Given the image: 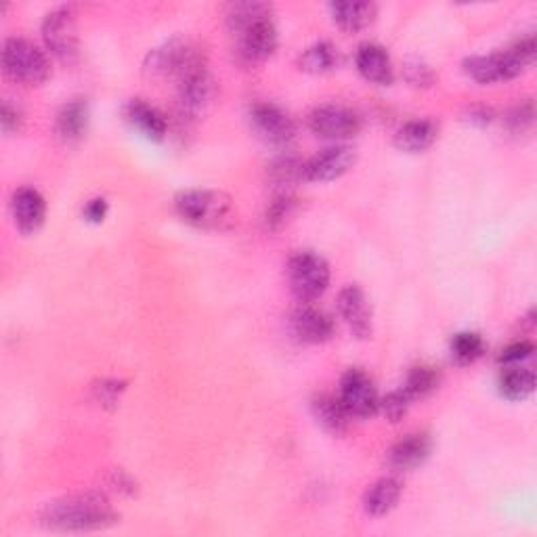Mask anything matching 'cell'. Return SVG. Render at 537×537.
I'll return each instance as SVG.
<instances>
[{"label": "cell", "instance_id": "21", "mask_svg": "<svg viewBox=\"0 0 537 537\" xmlns=\"http://www.w3.org/2000/svg\"><path fill=\"white\" fill-rule=\"evenodd\" d=\"M439 126L431 118H416L403 122L395 133V145L401 152L407 154H420L424 149L431 147L437 141Z\"/></svg>", "mask_w": 537, "mask_h": 537}, {"label": "cell", "instance_id": "9", "mask_svg": "<svg viewBox=\"0 0 537 537\" xmlns=\"http://www.w3.org/2000/svg\"><path fill=\"white\" fill-rule=\"evenodd\" d=\"M338 397L353 418H372L380 407L376 384L361 368H351L342 374Z\"/></svg>", "mask_w": 537, "mask_h": 537}, {"label": "cell", "instance_id": "18", "mask_svg": "<svg viewBox=\"0 0 537 537\" xmlns=\"http://www.w3.org/2000/svg\"><path fill=\"white\" fill-rule=\"evenodd\" d=\"M355 66L365 80L380 84V87H389L395 80L391 55L378 42H363L357 47Z\"/></svg>", "mask_w": 537, "mask_h": 537}, {"label": "cell", "instance_id": "32", "mask_svg": "<svg viewBox=\"0 0 537 537\" xmlns=\"http://www.w3.org/2000/svg\"><path fill=\"white\" fill-rule=\"evenodd\" d=\"M403 78L407 84H412V87H416V89L433 87L435 80H437L431 66H428V63H424L418 57H410L403 63Z\"/></svg>", "mask_w": 537, "mask_h": 537}, {"label": "cell", "instance_id": "23", "mask_svg": "<svg viewBox=\"0 0 537 537\" xmlns=\"http://www.w3.org/2000/svg\"><path fill=\"white\" fill-rule=\"evenodd\" d=\"M330 13L342 30L359 32L374 21L376 5L368 0H336V3H330Z\"/></svg>", "mask_w": 537, "mask_h": 537}, {"label": "cell", "instance_id": "24", "mask_svg": "<svg viewBox=\"0 0 537 537\" xmlns=\"http://www.w3.org/2000/svg\"><path fill=\"white\" fill-rule=\"evenodd\" d=\"M89 128V103L84 99H72L61 105L55 120V131L63 141H78Z\"/></svg>", "mask_w": 537, "mask_h": 537}, {"label": "cell", "instance_id": "34", "mask_svg": "<svg viewBox=\"0 0 537 537\" xmlns=\"http://www.w3.org/2000/svg\"><path fill=\"white\" fill-rule=\"evenodd\" d=\"M410 405H412V399L405 395L403 389H397V391H391L389 395H384L380 399L378 410L384 414L386 420L395 424V422L405 418L407 410H410Z\"/></svg>", "mask_w": 537, "mask_h": 537}, {"label": "cell", "instance_id": "33", "mask_svg": "<svg viewBox=\"0 0 537 537\" xmlns=\"http://www.w3.org/2000/svg\"><path fill=\"white\" fill-rule=\"evenodd\" d=\"M124 391H126V380H118V378H103L91 386L93 399L101 407H116Z\"/></svg>", "mask_w": 537, "mask_h": 537}, {"label": "cell", "instance_id": "37", "mask_svg": "<svg viewBox=\"0 0 537 537\" xmlns=\"http://www.w3.org/2000/svg\"><path fill=\"white\" fill-rule=\"evenodd\" d=\"M0 124H3V131L7 135L17 133L21 124H24V114H21L19 107L11 105L9 101H3V110H0Z\"/></svg>", "mask_w": 537, "mask_h": 537}, {"label": "cell", "instance_id": "8", "mask_svg": "<svg viewBox=\"0 0 537 537\" xmlns=\"http://www.w3.org/2000/svg\"><path fill=\"white\" fill-rule=\"evenodd\" d=\"M42 40L47 51L63 63H74L80 53L76 11L72 5H59L42 19Z\"/></svg>", "mask_w": 537, "mask_h": 537}, {"label": "cell", "instance_id": "3", "mask_svg": "<svg viewBox=\"0 0 537 537\" xmlns=\"http://www.w3.org/2000/svg\"><path fill=\"white\" fill-rule=\"evenodd\" d=\"M535 59V36L527 34L514 40L510 47L489 53V55H472L464 59V72L481 84H493L517 78L523 74Z\"/></svg>", "mask_w": 537, "mask_h": 537}, {"label": "cell", "instance_id": "39", "mask_svg": "<svg viewBox=\"0 0 537 537\" xmlns=\"http://www.w3.org/2000/svg\"><path fill=\"white\" fill-rule=\"evenodd\" d=\"M491 120H493V110H489V107H475V110H470V122L485 126Z\"/></svg>", "mask_w": 537, "mask_h": 537}, {"label": "cell", "instance_id": "27", "mask_svg": "<svg viewBox=\"0 0 537 537\" xmlns=\"http://www.w3.org/2000/svg\"><path fill=\"white\" fill-rule=\"evenodd\" d=\"M439 384H441V372L437 368H433V365H416V368L407 372L401 389L414 401L435 393L439 389Z\"/></svg>", "mask_w": 537, "mask_h": 537}, {"label": "cell", "instance_id": "22", "mask_svg": "<svg viewBox=\"0 0 537 537\" xmlns=\"http://www.w3.org/2000/svg\"><path fill=\"white\" fill-rule=\"evenodd\" d=\"M401 491H403V485L397 477H382L368 491H365L363 510L374 519L386 517V514L397 506Z\"/></svg>", "mask_w": 537, "mask_h": 537}, {"label": "cell", "instance_id": "35", "mask_svg": "<svg viewBox=\"0 0 537 537\" xmlns=\"http://www.w3.org/2000/svg\"><path fill=\"white\" fill-rule=\"evenodd\" d=\"M107 485H110L114 491L122 493V496L135 498L139 493V483L133 475H128L126 470L122 468H114L110 470V475H107Z\"/></svg>", "mask_w": 537, "mask_h": 537}, {"label": "cell", "instance_id": "2", "mask_svg": "<svg viewBox=\"0 0 537 537\" xmlns=\"http://www.w3.org/2000/svg\"><path fill=\"white\" fill-rule=\"evenodd\" d=\"M227 26L235 36V51L246 63L269 59L277 49V28L269 3H233L227 9Z\"/></svg>", "mask_w": 537, "mask_h": 537}, {"label": "cell", "instance_id": "38", "mask_svg": "<svg viewBox=\"0 0 537 537\" xmlns=\"http://www.w3.org/2000/svg\"><path fill=\"white\" fill-rule=\"evenodd\" d=\"M107 210H110V204H107L105 198H93L84 206V219L91 223H101L107 217Z\"/></svg>", "mask_w": 537, "mask_h": 537}, {"label": "cell", "instance_id": "20", "mask_svg": "<svg viewBox=\"0 0 537 537\" xmlns=\"http://www.w3.org/2000/svg\"><path fill=\"white\" fill-rule=\"evenodd\" d=\"M311 412H313V418L317 420V424L324 428L326 433L340 437L349 431V422L353 416L347 412V407L342 405L338 395L317 393L311 399Z\"/></svg>", "mask_w": 537, "mask_h": 537}, {"label": "cell", "instance_id": "5", "mask_svg": "<svg viewBox=\"0 0 537 537\" xmlns=\"http://www.w3.org/2000/svg\"><path fill=\"white\" fill-rule=\"evenodd\" d=\"M143 70L154 78L175 76L177 80H183L189 74L206 70V55L193 42L177 36L149 51L143 61Z\"/></svg>", "mask_w": 537, "mask_h": 537}, {"label": "cell", "instance_id": "19", "mask_svg": "<svg viewBox=\"0 0 537 537\" xmlns=\"http://www.w3.org/2000/svg\"><path fill=\"white\" fill-rule=\"evenodd\" d=\"M124 118L137 131L152 139V141H162L168 133V122L166 116L154 107L152 103H147L143 99H131L124 107Z\"/></svg>", "mask_w": 537, "mask_h": 537}, {"label": "cell", "instance_id": "1", "mask_svg": "<svg viewBox=\"0 0 537 537\" xmlns=\"http://www.w3.org/2000/svg\"><path fill=\"white\" fill-rule=\"evenodd\" d=\"M118 512L99 491H80L47 502L40 510V523L51 531L87 533L112 527Z\"/></svg>", "mask_w": 537, "mask_h": 537}, {"label": "cell", "instance_id": "30", "mask_svg": "<svg viewBox=\"0 0 537 537\" xmlns=\"http://www.w3.org/2000/svg\"><path fill=\"white\" fill-rule=\"evenodd\" d=\"M298 208V198L292 191H277V196L267 204L265 210V225L271 231L282 229L292 217Z\"/></svg>", "mask_w": 537, "mask_h": 537}, {"label": "cell", "instance_id": "25", "mask_svg": "<svg viewBox=\"0 0 537 537\" xmlns=\"http://www.w3.org/2000/svg\"><path fill=\"white\" fill-rule=\"evenodd\" d=\"M338 63H340L338 47L330 40L313 42V45L300 55V70H305L309 74H328L338 68Z\"/></svg>", "mask_w": 537, "mask_h": 537}, {"label": "cell", "instance_id": "12", "mask_svg": "<svg viewBox=\"0 0 537 537\" xmlns=\"http://www.w3.org/2000/svg\"><path fill=\"white\" fill-rule=\"evenodd\" d=\"M355 160L357 156L351 145H332V147L321 149V152L315 154L313 158L305 160L303 177L305 181H315V183L334 181V179H340L342 175H347L353 168Z\"/></svg>", "mask_w": 537, "mask_h": 537}, {"label": "cell", "instance_id": "14", "mask_svg": "<svg viewBox=\"0 0 537 537\" xmlns=\"http://www.w3.org/2000/svg\"><path fill=\"white\" fill-rule=\"evenodd\" d=\"M338 311L340 317L347 321V326L359 340L372 338L374 332V315L370 300L365 296V292L351 284L347 288H342L338 294Z\"/></svg>", "mask_w": 537, "mask_h": 537}, {"label": "cell", "instance_id": "17", "mask_svg": "<svg viewBox=\"0 0 537 537\" xmlns=\"http://www.w3.org/2000/svg\"><path fill=\"white\" fill-rule=\"evenodd\" d=\"M11 210L15 225L21 233H36L47 219V202L42 198V193L34 187H19L13 193Z\"/></svg>", "mask_w": 537, "mask_h": 537}, {"label": "cell", "instance_id": "7", "mask_svg": "<svg viewBox=\"0 0 537 537\" xmlns=\"http://www.w3.org/2000/svg\"><path fill=\"white\" fill-rule=\"evenodd\" d=\"M288 284L298 303H313L330 286V265L317 252H296L288 261Z\"/></svg>", "mask_w": 537, "mask_h": 537}, {"label": "cell", "instance_id": "29", "mask_svg": "<svg viewBox=\"0 0 537 537\" xmlns=\"http://www.w3.org/2000/svg\"><path fill=\"white\" fill-rule=\"evenodd\" d=\"M487 351L485 338L479 332H458L451 338L449 353L458 365H470L479 361Z\"/></svg>", "mask_w": 537, "mask_h": 537}, {"label": "cell", "instance_id": "36", "mask_svg": "<svg viewBox=\"0 0 537 537\" xmlns=\"http://www.w3.org/2000/svg\"><path fill=\"white\" fill-rule=\"evenodd\" d=\"M533 351H535V345L531 340H519V342H512V345H508L502 351V355L498 357V361L504 365H517V363L529 359L533 355Z\"/></svg>", "mask_w": 537, "mask_h": 537}, {"label": "cell", "instance_id": "15", "mask_svg": "<svg viewBox=\"0 0 537 537\" xmlns=\"http://www.w3.org/2000/svg\"><path fill=\"white\" fill-rule=\"evenodd\" d=\"M217 97V82L208 70H200L179 80V107L187 116H200Z\"/></svg>", "mask_w": 537, "mask_h": 537}, {"label": "cell", "instance_id": "4", "mask_svg": "<svg viewBox=\"0 0 537 537\" xmlns=\"http://www.w3.org/2000/svg\"><path fill=\"white\" fill-rule=\"evenodd\" d=\"M175 208L185 223L200 229H227L235 221L233 198L219 189H185Z\"/></svg>", "mask_w": 537, "mask_h": 537}, {"label": "cell", "instance_id": "13", "mask_svg": "<svg viewBox=\"0 0 537 537\" xmlns=\"http://www.w3.org/2000/svg\"><path fill=\"white\" fill-rule=\"evenodd\" d=\"M292 334L307 345H324V342L332 340L336 326L332 315H328L324 309H317L311 303H300L298 309H294L290 317Z\"/></svg>", "mask_w": 537, "mask_h": 537}, {"label": "cell", "instance_id": "16", "mask_svg": "<svg viewBox=\"0 0 537 537\" xmlns=\"http://www.w3.org/2000/svg\"><path fill=\"white\" fill-rule=\"evenodd\" d=\"M433 451V441L426 433H412L397 441L389 454H386V466H389L397 475L401 472H412L420 468Z\"/></svg>", "mask_w": 537, "mask_h": 537}, {"label": "cell", "instance_id": "31", "mask_svg": "<svg viewBox=\"0 0 537 537\" xmlns=\"http://www.w3.org/2000/svg\"><path fill=\"white\" fill-rule=\"evenodd\" d=\"M504 122H506V128L512 135L527 133L529 128L533 126V122H535V105H533V101L525 99V101L514 105L512 110L506 114Z\"/></svg>", "mask_w": 537, "mask_h": 537}, {"label": "cell", "instance_id": "6", "mask_svg": "<svg viewBox=\"0 0 537 537\" xmlns=\"http://www.w3.org/2000/svg\"><path fill=\"white\" fill-rule=\"evenodd\" d=\"M3 68L7 76L15 82L28 84V87H38L51 74V63L47 53L42 51L36 42L13 36L7 38L3 45Z\"/></svg>", "mask_w": 537, "mask_h": 537}, {"label": "cell", "instance_id": "11", "mask_svg": "<svg viewBox=\"0 0 537 537\" xmlns=\"http://www.w3.org/2000/svg\"><path fill=\"white\" fill-rule=\"evenodd\" d=\"M250 124L256 133L273 145H288L296 137V124L282 107L271 101L250 105Z\"/></svg>", "mask_w": 537, "mask_h": 537}, {"label": "cell", "instance_id": "28", "mask_svg": "<svg viewBox=\"0 0 537 537\" xmlns=\"http://www.w3.org/2000/svg\"><path fill=\"white\" fill-rule=\"evenodd\" d=\"M303 168H305V160H300L298 156H292V154H284L271 162L269 181L279 191H290L292 185H296L298 181H305Z\"/></svg>", "mask_w": 537, "mask_h": 537}, {"label": "cell", "instance_id": "10", "mask_svg": "<svg viewBox=\"0 0 537 537\" xmlns=\"http://www.w3.org/2000/svg\"><path fill=\"white\" fill-rule=\"evenodd\" d=\"M307 124L311 131L321 139L345 141L361 131V118L347 105L328 103L319 105L309 114Z\"/></svg>", "mask_w": 537, "mask_h": 537}, {"label": "cell", "instance_id": "26", "mask_svg": "<svg viewBox=\"0 0 537 537\" xmlns=\"http://www.w3.org/2000/svg\"><path fill=\"white\" fill-rule=\"evenodd\" d=\"M498 386L506 399L523 401L535 391V374L529 368H521V363L506 365Z\"/></svg>", "mask_w": 537, "mask_h": 537}]
</instances>
